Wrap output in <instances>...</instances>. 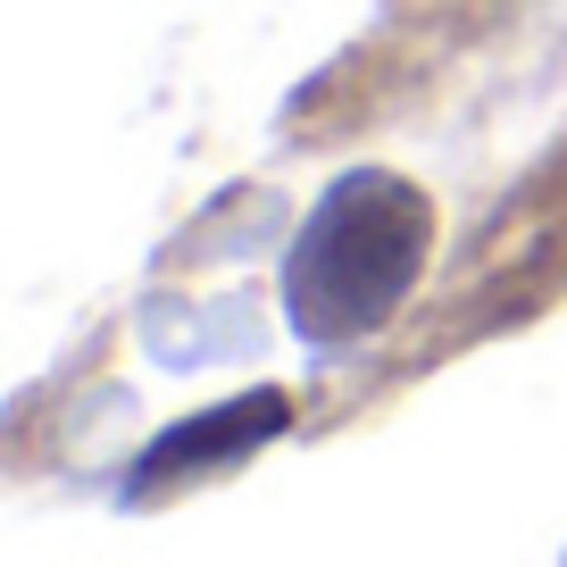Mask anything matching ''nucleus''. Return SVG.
Returning <instances> with one entry per match:
<instances>
[{
	"label": "nucleus",
	"instance_id": "f257e3e1",
	"mask_svg": "<svg viewBox=\"0 0 567 567\" xmlns=\"http://www.w3.org/2000/svg\"><path fill=\"white\" fill-rule=\"evenodd\" d=\"M425 243H434V217H425L417 184L401 176H351L318 200V217L292 243V276H284V301L292 326L318 342H351L401 309V292L417 284Z\"/></svg>",
	"mask_w": 567,
	"mask_h": 567
},
{
	"label": "nucleus",
	"instance_id": "f03ea898",
	"mask_svg": "<svg viewBox=\"0 0 567 567\" xmlns=\"http://www.w3.org/2000/svg\"><path fill=\"white\" fill-rule=\"evenodd\" d=\"M284 425V392H243V401L209 409V417L176 425L159 451H151V467L142 476H184V467H209V460H234V451H250L259 434H276Z\"/></svg>",
	"mask_w": 567,
	"mask_h": 567
}]
</instances>
